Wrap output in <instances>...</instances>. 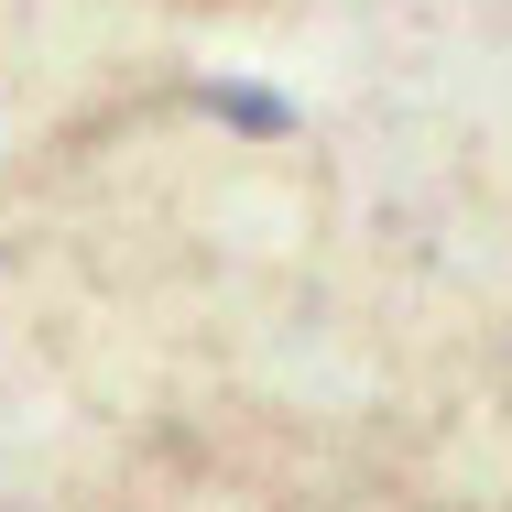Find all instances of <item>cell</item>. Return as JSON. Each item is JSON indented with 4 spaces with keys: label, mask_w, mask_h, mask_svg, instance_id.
Returning a JSON list of instances; mask_svg holds the SVG:
<instances>
[]
</instances>
